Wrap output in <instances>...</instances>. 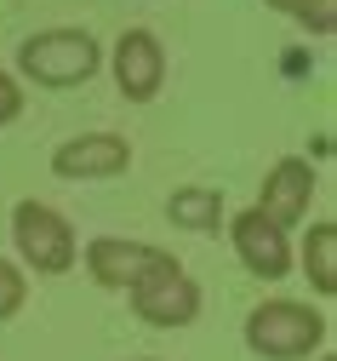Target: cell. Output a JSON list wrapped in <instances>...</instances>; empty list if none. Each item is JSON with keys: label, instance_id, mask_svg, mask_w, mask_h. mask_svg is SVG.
<instances>
[{"label": "cell", "instance_id": "2", "mask_svg": "<svg viewBox=\"0 0 337 361\" xmlns=\"http://www.w3.org/2000/svg\"><path fill=\"white\" fill-rule=\"evenodd\" d=\"M103 69V47L86 29H40L18 47V75L46 86V92H69V86H86Z\"/></svg>", "mask_w": 337, "mask_h": 361}, {"label": "cell", "instance_id": "9", "mask_svg": "<svg viewBox=\"0 0 337 361\" xmlns=\"http://www.w3.org/2000/svg\"><path fill=\"white\" fill-rule=\"evenodd\" d=\"M309 201H314V166H309L303 155L274 161V166H269V178H263L257 212H263V218H274L280 230H292V224H303V218H309Z\"/></svg>", "mask_w": 337, "mask_h": 361}, {"label": "cell", "instance_id": "16", "mask_svg": "<svg viewBox=\"0 0 337 361\" xmlns=\"http://www.w3.org/2000/svg\"><path fill=\"white\" fill-rule=\"evenodd\" d=\"M143 361H155V355H143Z\"/></svg>", "mask_w": 337, "mask_h": 361}, {"label": "cell", "instance_id": "1", "mask_svg": "<svg viewBox=\"0 0 337 361\" xmlns=\"http://www.w3.org/2000/svg\"><path fill=\"white\" fill-rule=\"evenodd\" d=\"M331 338V322L303 298H263L246 315V350L263 361H309Z\"/></svg>", "mask_w": 337, "mask_h": 361}, {"label": "cell", "instance_id": "4", "mask_svg": "<svg viewBox=\"0 0 337 361\" xmlns=\"http://www.w3.org/2000/svg\"><path fill=\"white\" fill-rule=\"evenodd\" d=\"M126 298H132V315L149 322V327H189V322H201V281L189 276L172 252L137 287H126Z\"/></svg>", "mask_w": 337, "mask_h": 361}, {"label": "cell", "instance_id": "7", "mask_svg": "<svg viewBox=\"0 0 337 361\" xmlns=\"http://www.w3.org/2000/svg\"><path fill=\"white\" fill-rule=\"evenodd\" d=\"M229 241H234V258L246 264L257 281H280L286 269H292V241H286V230L274 218H263L257 207L229 218Z\"/></svg>", "mask_w": 337, "mask_h": 361}, {"label": "cell", "instance_id": "3", "mask_svg": "<svg viewBox=\"0 0 337 361\" xmlns=\"http://www.w3.org/2000/svg\"><path fill=\"white\" fill-rule=\"evenodd\" d=\"M12 247H18V264L34 269V276H69L80 264L75 224L52 201H34V195L12 207Z\"/></svg>", "mask_w": 337, "mask_h": 361}, {"label": "cell", "instance_id": "13", "mask_svg": "<svg viewBox=\"0 0 337 361\" xmlns=\"http://www.w3.org/2000/svg\"><path fill=\"white\" fill-rule=\"evenodd\" d=\"M23 304H29V276H23V264L0 258V322H12Z\"/></svg>", "mask_w": 337, "mask_h": 361}, {"label": "cell", "instance_id": "11", "mask_svg": "<svg viewBox=\"0 0 337 361\" xmlns=\"http://www.w3.org/2000/svg\"><path fill=\"white\" fill-rule=\"evenodd\" d=\"M303 276L320 298H337V224L320 218L309 224V241H303Z\"/></svg>", "mask_w": 337, "mask_h": 361}, {"label": "cell", "instance_id": "6", "mask_svg": "<svg viewBox=\"0 0 337 361\" xmlns=\"http://www.w3.org/2000/svg\"><path fill=\"white\" fill-rule=\"evenodd\" d=\"M132 166V144L120 132H80L52 149V172L69 184H98V178H120Z\"/></svg>", "mask_w": 337, "mask_h": 361}, {"label": "cell", "instance_id": "5", "mask_svg": "<svg viewBox=\"0 0 337 361\" xmlns=\"http://www.w3.org/2000/svg\"><path fill=\"white\" fill-rule=\"evenodd\" d=\"M80 258H86V276L98 281L103 293H126V287H137V281L166 258V247H155V241H126V235H91V241L80 247Z\"/></svg>", "mask_w": 337, "mask_h": 361}, {"label": "cell", "instance_id": "10", "mask_svg": "<svg viewBox=\"0 0 337 361\" xmlns=\"http://www.w3.org/2000/svg\"><path fill=\"white\" fill-rule=\"evenodd\" d=\"M166 218L177 224V230L217 235V230H223V190H217V184H183V190H172Z\"/></svg>", "mask_w": 337, "mask_h": 361}, {"label": "cell", "instance_id": "14", "mask_svg": "<svg viewBox=\"0 0 337 361\" xmlns=\"http://www.w3.org/2000/svg\"><path fill=\"white\" fill-rule=\"evenodd\" d=\"M18 115H23V86L12 69H0V126H12Z\"/></svg>", "mask_w": 337, "mask_h": 361}, {"label": "cell", "instance_id": "8", "mask_svg": "<svg viewBox=\"0 0 337 361\" xmlns=\"http://www.w3.org/2000/svg\"><path fill=\"white\" fill-rule=\"evenodd\" d=\"M115 86L132 104H149L166 86V47H160L155 29H120V40H115Z\"/></svg>", "mask_w": 337, "mask_h": 361}, {"label": "cell", "instance_id": "12", "mask_svg": "<svg viewBox=\"0 0 337 361\" xmlns=\"http://www.w3.org/2000/svg\"><path fill=\"white\" fill-rule=\"evenodd\" d=\"M274 12H286L292 23H303L309 35H331L337 29V0H269Z\"/></svg>", "mask_w": 337, "mask_h": 361}, {"label": "cell", "instance_id": "15", "mask_svg": "<svg viewBox=\"0 0 337 361\" xmlns=\"http://www.w3.org/2000/svg\"><path fill=\"white\" fill-rule=\"evenodd\" d=\"M320 361H337V355H320Z\"/></svg>", "mask_w": 337, "mask_h": 361}]
</instances>
